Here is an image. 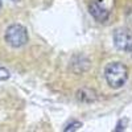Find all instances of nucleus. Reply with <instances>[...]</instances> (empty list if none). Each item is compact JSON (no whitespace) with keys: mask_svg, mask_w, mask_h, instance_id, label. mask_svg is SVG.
Returning a JSON list of instances; mask_svg holds the SVG:
<instances>
[{"mask_svg":"<svg viewBox=\"0 0 132 132\" xmlns=\"http://www.w3.org/2000/svg\"><path fill=\"white\" fill-rule=\"evenodd\" d=\"M104 78L110 87L120 89L128 79V68L122 62H111L104 69Z\"/></svg>","mask_w":132,"mask_h":132,"instance_id":"obj_1","label":"nucleus"},{"mask_svg":"<svg viewBox=\"0 0 132 132\" xmlns=\"http://www.w3.org/2000/svg\"><path fill=\"white\" fill-rule=\"evenodd\" d=\"M81 127H82V123L81 122H78V120H73L71 123H69L68 126H66V128H65L63 132H77Z\"/></svg>","mask_w":132,"mask_h":132,"instance_id":"obj_6","label":"nucleus"},{"mask_svg":"<svg viewBox=\"0 0 132 132\" xmlns=\"http://www.w3.org/2000/svg\"><path fill=\"white\" fill-rule=\"evenodd\" d=\"M114 41L118 49L132 50V32L128 29H118L114 33Z\"/></svg>","mask_w":132,"mask_h":132,"instance_id":"obj_3","label":"nucleus"},{"mask_svg":"<svg viewBox=\"0 0 132 132\" xmlns=\"http://www.w3.org/2000/svg\"><path fill=\"white\" fill-rule=\"evenodd\" d=\"M5 42L8 44L9 46L12 48H21L24 46L25 44L29 40L28 36V30L24 25L21 24H12L9 25L5 30V35H4Z\"/></svg>","mask_w":132,"mask_h":132,"instance_id":"obj_2","label":"nucleus"},{"mask_svg":"<svg viewBox=\"0 0 132 132\" xmlns=\"http://www.w3.org/2000/svg\"><path fill=\"white\" fill-rule=\"evenodd\" d=\"M77 99H78L79 102H83V103H93L98 99V94L93 89L83 87V89L77 91Z\"/></svg>","mask_w":132,"mask_h":132,"instance_id":"obj_5","label":"nucleus"},{"mask_svg":"<svg viewBox=\"0 0 132 132\" xmlns=\"http://www.w3.org/2000/svg\"><path fill=\"white\" fill-rule=\"evenodd\" d=\"M9 77H11L9 71L5 68H2V66H0V81H7Z\"/></svg>","mask_w":132,"mask_h":132,"instance_id":"obj_7","label":"nucleus"},{"mask_svg":"<svg viewBox=\"0 0 132 132\" xmlns=\"http://www.w3.org/2000/svg\"><path fill=\"white\" fill-rule=\"evenodd\" d=\"M0 8H2V0H0Z\"/></svg>","mask_w":132,"mask_h":132,"instance_id":"obj_8","label":"nucleus"},{"mask_svg":"<svg viewBox=\"0 0 132 132\" xmlns=\"http://www.w3.org/2000/svg\"><path fill=\"white\" fill-rule=\"evenodd\" d=\"M90 13L93 15V17L98 21H106L108 19V11L98 2V0H94V2L90 4Z\"/></svg>","mask_w":132,"mask_h":132,"instance_id":"obj_4","label":"nucleus"},{"mask_svg":"<svg viewBox=\"0 0 132 132\" xmlns=\"http://www.w3.org/2000/svg\"><path fill=\"white\" fill-rule=\"evenodd\" d=\"M12 2H17V0H12Z\"/></svg>","mask_w":132,"mask_h":132,"instance_id":"obj_9","label":"nucleus"}]
</instances>
